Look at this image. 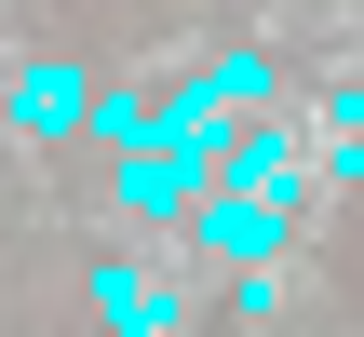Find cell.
I'll use <instances>...</instances> for the list:
<instances>
[{
  "label": "cell",
  "mask_w": 364,
  "mask_h": 337,
  "mask_svg": "<svg viewBox=\"0 0 364 337\" xmlns=\"http://www.w3.org/2000/svg\"><path fill=\"white\" fill-rule=\"evenodd\" d=\"M68 108H81L68 68H27V81H14V122H68Z\"/></svg>",
  "instance_id": "cell-1"
}]
</instances>
